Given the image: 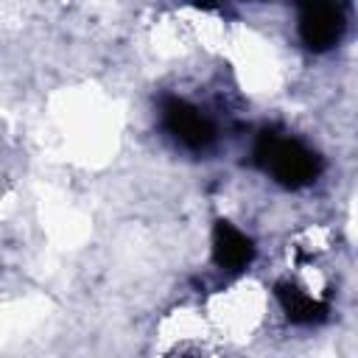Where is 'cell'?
<instances>
[{"label":"cell","instance_id":"obj_3","mask_svg":"<svg viewBox=\"0 0 358 358\" xmlns=\"http://www.w3.org/2000/svg\"><path fill=\"white\" fill-rule=\"evenodd\" d=\"M296 28H299L302 45L316 50V53H322V50H330L333 45L341 42L344 28H347V17H344L341 6L310 3V6H302Z\"/></svg>","mask_w":358,"mask_h":358},{"label":"cell","instance_id":"obj_1","mask_svg":"<svg viewBox=\"0 0 358 358\" xmlns=\"http://www.w3.org/2000/svg\"><path fill=\"white\" fill-rule=\"evenodd\" d=\"M255 159L282 187H305L322 171L316 151H310L296 137L280 134V131H266L257 137Z\"/></svg>","mask_w":358,"mask_h":358},{"label":"cell","instance_id":"obj_2","mask_svg":"<svg viewBox=\"0 0 358 358\" xmlns=\"http://www.w3.org/2000/svg\"><path fill=\"white\" fill-rule=\"evenodd\" d=\"M162 126L187 151H204L215 140V123L210 120V115L185 98H165Z\"/></svg>","mask_w":358,"mask_h":358},{"label":"cell","instance_id":"obj_4","mask_svg":"<svg viewBox=\"0 0 358 358\" xmlns=\"http://www.w3.org/2000/svg\"><path fill=\"white\" fill-rule=\"evenodd\" d=\"M213 260L224 271H243L255 260V243L241 227L218 221L213 227Z\"/></svg>","mask_w":358,"mask_h":358},{"label":"cell","instance_id":"obj_5","mask_svg":"<svg viewBox=\"0 0 358 358\" xmlns=\"http://www.w3.org/2000/svg\"><path fill=\"white\" fill-rule=\"evenodd\" d=\"M277 299L285 310V316L296 324H313V322H322L324 313H327V305L313 296L310 291L294 285V282H282L277 285Z\"/></svg>","mask_w":358,"mask_h":358}]
</instances>
